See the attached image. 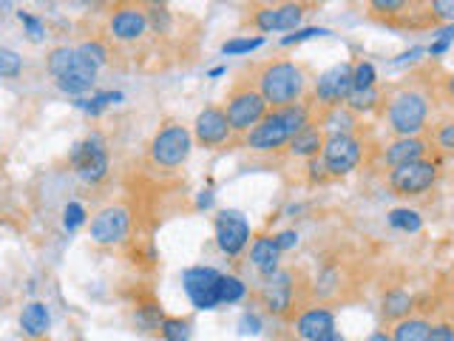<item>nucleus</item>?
<instances>
[{
    "instance_id": "10",
    "label": "nucleus",
    "mask_w": 454,
    "mask_h": 341,
    "mask_svg": "<svg viewBox=\"0 0 454 341\" xmlns=\"http://www.w3.org/2000/svg\"><path fill=\"white\" fill-rule=\"evenodd\" d=\"M219 270L216 267H205L196 265L188 267L182 274V288L188 293L191 305L196 310H216L219 307Z\"/></svg>"
},
{
    "instance_id": "42",
    "label": "nucleus",
    "mask_w": 454,
    "mask_h": 341,
    "mask_svg": "<svg viewBox=\"0 0 454 341\" xmlns=\"http://www.w3.org/2000/svg\"><path fill=\"white\" fill-rule=\"evenodd\" d=\"M326 35H330V28H318V26L295 28V35L281 37V46H295V43H304V40H312V37H326Z\"/></svg>"
},
{
    "instance_id": "24",
    "label": "nucleus",
    "mask_w": 454,
    "mask_h": 341,
    "mask_svg": "<svg viewBox=\"0 0 454 341\" xmlns=\"http://www.w3.org/2000/svg\"><path fill=\"white\" fill-rule=\"evenodd\" d=\"M429 321L420 316H406L401 321H395L392 341H429Z\"/></svg>"
},
{
    "instance_id": "2",
    "label": "nucleus",
    "mask_w": 454,
    "mask_h": 341,
    "mask_svg": "<svg viewBox=\"0 0 454 341\" xmlns=\"http://www.w3.org/2000/svg\"><path fill=\"white\" fill-rule=\"evenodd\" d=\"M255 85H259L262 97L267 99L270 108H284L295 106L304 99L307 91V71L295 60H270L259 68L255 75Z\"/></svg>"
},
{
    "instance_id": "6",
    "label": "nucleus",
    "mask_w": 454,
    "mask_h": 341,
    "mask_svg": "<svg viewBox=\"0 0 454 341\" xmlns=\"http://www.w3.org/2000/svg\"><path fill=\"white\" fill-rule=\"evenodd\" d=\"M364 160V142L349 131H333L324 139L321 165L326 177H347Z\"/></svg>"
},
{
    "instance_id": "25",
    "label": "nucleus",
    "mask_w": 454,
    "mask_h": 341,
    "mask_svg": "<svg viewBox=\"0 0 454 341\" xmlns=\"http://www.w3.org/2000/svg\"><path fill=\"white\" fill-rule=\"evenodd\" d=\"M380 103V91L378 85H369V89H352L344 99V106L352 111V114H369L375 111Z\"/></svg>"
},
{
    "instance_id": "4",
    "label": "nucleus",
    "mask_w": 454,
    "mask_h": 341,
    "mask_svg": "<svg viewBox=\"0 0 454 341\" xmlns=\"http://www.w3.org/2000/svg\"><path fill=\"white\" fill-rule=\"evenodd\" d=\"M387 123L397 137H418L429 123V97L418 89H401L387 103Z\"/></svg>"
},
{
    "instance_id": "35",
    "label": "nucleus",
    "mask_w": 454,
    "mask_h": 341,
    "mask_svg": "<svg viewBox=\"0 0 454 341\" xmlns=\"http://www.w3.org/2000/svg\"><path fill=\"white\" fill-rule=\"evenodd\" d=\"M262 46H264L262 35H255V37H233V40L222 43V54H250V52L262 49Z\"/></svg>"
},
{
    "instance_id": "38",
    "label": "nucleus",
    "mask_w": 454,
    "mask_h": 341,
    "mask_svg": "<svg viewBox=\"0 0 454 341\" xmlns=\"http://www.w3.org/2000/svg\"><path fill=\"white\" fill-rule=\"evenodd\" d=\"M375 85V66L369 60L352 63V89H369Z\"/></svg>"
},
{
    "instance_id": "33",
    "label": "nucleus",
    "mask_w": 454,
    "mask_h": 341,
    "mask_svg": "<svg viewBox=\"0 0 454 341\" xmlns=\"http://www.w3.org/2000/svg\"><path fill=\"white\" fill-rule=\"evenodd\" d=\"M162 319H165L162 305L145 302V305H139V307H137V324H139V327H145V330H160Z\"/></svg>"
},
{
    "instance_id": "21",
    "label": "nucleus",
    "mask_w": 454,
    "mask_h": 341,
    "mask_svg": "<svg viewBox=\"0 0 454 341\" xmlns=\"http://www.w3.org/2000/svg\"><path fill=\"white\" fill-rule=\"evenodd\" d=\"M20 327H23V333L32 338V341L46 338L49 327H51V313H49V307L43 305V302H28L23 307V313H20Z\"/></svg>"
},
{
    "instance_id": "7",
    "label": "nucleus",
    "mask_w": 454,
    "mask_h": 341,
    "mask_svg": "<svg viewBox=\"0 0 454 341\" xmlns=\"http://www.w3.org/2000/svg\"><path fill=\"white\" fill-rule=\"evenodd\" d=\"M71 168H74V174L89 182V185H99L106 177H108V148H106V139L99 134H89L85 139H80L74 148H71V156H68Z\"/></svg>"
},
{
    "instance_id": "52",
    "label": "nucleus",
    "mask_w": 454,
    "mask_h": 341,
    "mask_svg": "<svg viewBox=\"0 0 454 341\" xmlns=\"http://www.w3.org/2000/svg\"><path fill=\"white\" fill-rule=\"evenodd\" d=\"M9 6V0H0V9H6Z\"/></svg>"
},
{
    "instance_id": "19",
    "label": "nucleus",
    "mask_w": 454,
    "mask_h": 341,
    "mask_svg": "<svg viewBox=\"0 0 454 341\" xmlns=\"http://www.w3.org/2000/svg\"><path fill=\"white\" fill-rule=\"evenodd\" d=\"M330 330H335V313L326 307H307L301 316L295 319V333L307 341H316L318 336Z\"/></svg>"
},
{
    "instance_id": "13",
    "label": "nucleus",
    "mask_w": 454,
    "mask_h": 341,
    "mask_svg": "<svg viewBox=\"0 0 454 341\" xmlns=\"http://www.w3.org/2000/svg\"><path fill=\"white\" fill-rule=\"evenodd\" d=\"M213 231H216L219 250L227 256H239L250 242V225L245 219V213H239L233 208L216 213V219H213Z\"/></svg>"
},
{
    "instance_id": "41",
    "label": "nucleus",
    "mask_w": 454,
    "mask_h": 341,
    "mask_svg": "<svg viewBox=\"0 0 454 341\" xmlns=\"http://www.w3.org/2000/svg\"><path fill=\"white\" fill-rule=\"evenodd\" d=\"M426 4L437 23H454V0H426Z\"/></svg>"
},
{
    "instance_id": "50",
    "label": "nucleus",
    "mask_w": 454,
    "mask_h": 341,
    "mask_svg": "<svg viewBox=\"0 0 454 341\" xmlns=\"http://www.w3.org/2000/svg\"><path fill=\"white\" fill-rule=\"evenodd\" d=\"M366 341H392V333H383V330H378V333H372Z\"/></svg>"
},
{
    "instance_id": "14",
    "label": "nucleus",
    "mask_w": 454,
    "mask_h": 341,
    "mask_svg": "<svg viewBox=\"0 0 454 341\" xmlns=\"http://www.w3.org/2000/svg\"><path fill=\"white\" fill-rule=\"evenodd\" d=\"M233 137V128L227 123V114L222 106H207L196 114L193 123V142L202 148H222Z\"/></svg>"
},
{
    "instance_id": "43",
    "label": "nucleus",
    "mask_w": 454,
    "mask_h": 341,
    "mask_svg": "<svg viewBox=\"0 0 454 341\" xmlns=\"http://www.w3.org/2000/svg\"><path fill=\"white\" fill-rule=\"evenodd\" d=\"M85 208L80 202H68L66 210H63V225H66V231H77L80 225H85Z\"/></svg>"
},
{
    "instance_id": "5",
    "label": "nucleus",
    "mask_w": 454,
    "mask_h": 341,
    "mask_svg": "<svg viewBox=\"0 0 454 341\" xmlns=\"http://www.w3.org/2000/svg\"><path fill=\"white\" fill-rule=\"evenodd\" d=\"M224 114H227V123H231L233 134H247L250 128H255L262 123V117L270 111L267 99L262 97L259 85H255V80L250 83H236L231 94L224 97Z\"/></svg>"
},
{
    "instance_id": "8",
    "label": "nucleus",
    "mask_w": 454,
    "mask_h": 341,
    "mask_svg": "<svg viewBox=\"0 0 454 341\" xmlns=\"http://www.w3.org/2000/svg\"><path fill=\"white\" fill-rule=\"evenodd\" d=\"M307 14V6L298 4V0H278V4H264L259 9L250 12L247 23L255 32L270 35V32H295L301 26Z\"/></svg>"
},
{
    "instance_id": "1",
    "label": "nucleus",
    "mask_w": 454,
    "mask_h": 341,
    "mask_svg": "<svg viewBox=\"0 0 454 341\" xmlns=\"http://www.w3.org/2000/svg\"><path fill=\"white\" fill-rule=\"evenodd\" d=\"M309 123H312V114H309V106H304V103L270 108L262 117V123L247 131L245 146L259 154L278 151L284 146H290V139Z\"/></svg>"
},
{
    "instance_id": "11",
    "label": "nucleus",
    "mask_w": 454,
    "mask_h": 341,
    "mask_svg": "<svg viewBox=\"0 0 454 341\" xmlns=\"http://www.w3.org/2000/svg\"><path fill=\"white\" fill-rule=\"evenodd\" d=\"M91 242L99 248H114L125 242L128 231H131V210L125 205H108L91 219Z\"/></svg>"
},
{
    "instance_id": "53",
    "label": "nucleus",
    "mask_w": 454,
    "mask_h": 341,
    "mask_svg": "<svg viewBox=\"0 0 454 341\" xmlns=\"http://www.w3.org/2000/svg\"><path fill=\"white\" fill-rule=\"evenodd\" d=\"M80 4H97V0H80Z\"/></svg>"
},
{
    "instance_id": "44",
    "label": "nucleus",
    "mask_w": 454,
    "mask_h": 341,
    "mask_svg": "<svg viewBox=\"0 0 454 341\" xmlns=\"http://www.w3.org/2000/svg\"><path fill=\"white\" fill-rule=\"evenodd\" d=\"M429 341H454V324L440 321L429 327Z\"/></svg>"
},
{
    "instance_id": "37",
    "label": "nucleus",
    "mask_w": 454,
    "mask_h": 341,
    "mask_svg": "<svg viewBox=\"0 0 454 341\" xmlns=\"http://www.w3.org/2000/svg\"><path fill=\"white\" fill-rule=\"evenodd\" d=\"M148 28H153L156 35H168L170 26H174V18H170L168 6H148Z\"/></svg>"
},
{
    "instance_id": "30",
    "label": "nucleus",
    "mask_w": 454,
    "mask_h": 341,
    "mask_svg": "<svg viewBox=\"0 0 454 341\" xmlns=\"http://www.w3.org/2000/svg\"><path fill=\"white\" fill-rule=\"evenodd\" d=\"M389 225L395 231H403V234H418L423 227V219L418 210H409V208H395L389 213Z\"/></svg>"
},
{
    "instance_id": "39",
    "label": "nucleus",
    "mask_w": 454,
    "mask_h": 341,
    "mask_svg": "<svg viewBox=\"0 0 454 341\" xmlns=\"http://www.w3.org/2000/svg\"><path fill=\"white\" fill-rule=\"evenodd\" d=\"M18 20L23 23L26 28V35L32 43H40L43 37H46V23H43L40 18H35L32 12H18Z\"/></svg>"
},
{
    "instance_id": "32",
    "label": "nucleus",
    "mask_w": 454,
    "mask_h": 341,
    "mask_svg": "<svg viewBox=\"0 0 454 341\" xmlns=\"http://www.w3.org/2000/svg\"><path fill=\"white\" fill-rule=\"evenodd\" d=\"M20 75H23V57L9 46H0V80H14Z\"/></svg>"
},
{
    "instance_id": "26",
    "label": "nucleus",
    "mask_w": 454,
    "mask_h": 341,
    "mask_svg": "<svg viewBox=\"0 0 454 341\" xmlns=\"http://www.w3.org/2000/svg\"><path fill=\"white\" fill-rule=\"evenodd\" d=\"M366 4L375 18L392 23L395 18H406L409 9L415 6V0H366Z\"/></svg>"
},
{
    "instance_id": "20",
    "label": "nucleus",
    "mask_w": 454,
    "mask_h": 341,
    "mask_svg": "<svg viewBox=\"0 0 454 341\" xmlns=\"http://www.w3.org/2000/svg\"><path fill=\"white\" fill-rule=\"evenodd\" d=\"M278 259H281V248H278L276 236H259V239L253 242L250 262H253V267L259 270L264 279L273 276L276 270H278Z\"/></svg>"
},
{
    "instance_id": "34",
    "label": "nucleus",
    "mask_w": 454,
    "mask_h": 341,
    "mask_svg": "<svg viewBox=\"0 0 454 341\" xmlns=\"http://www.w3.org/2000/svg\"><path fill=\"white\" fill-rule=\"evenodd\" d=\"M77 52H80L82 60H89L94 68H99V66H106V63H108V46H106L103 40H89V43H82V46H77Z\"/></svg>"
},
{
    "instance_id": "45",
    "label": "nucleus",
    "mask_w": 454,
    "mask_h": 341,
    "mask_svg": "<svg viewBox=\"0 0 454 341\" xmlns=\"http://www.w3.org/2000/svg\"><path fill=\"white\" fill-rule=\"evenodd\" d=\"M241 333H250V336L262 333V321H259V316H250V313H245V316H241Z\"/></svg>"
},
{
    "instance_id": "51",
    "label": "nucleus",
    "mask_w": 454,
    "mask_h": 341,
    "mask_svg": "<svg viewBox=\"0 0 454 341\" xmlns=\"http://www.w3.org/2000/svg\"><path fill=\"white\" fill-rule=\"evenodd\" d=\"M137 4H145V6H168L170 0H137Z\"/></svg>"
},
{
    "instance_id": "3",
    "label": "nucleus",
    "mask_w": 454,
    "mask_h": 341,
    "mask_svg": "<svg viewBox=\"0 0 454 341\" xmlns=\"http://www.w3.org/2000/svg\"><path fill=\"white\" fill-rule=\"evenodd\" d=\"M191 151H193V134L188 131V125L168 120L156 128V134L148 142V165L153 170H160V174H170V170L188 163Z\"/></svg>"
},
{
    "instance_id": "28",
    "label": "nucleus",
    "mask_w": 454,
    "mask_h": 341,
    "mask_svg": "<svg viewBox=\"0 0 454 341\" xmlns=\"http://www.w3.org/2000/svg\"><path fill=\"white\" fill-rule=\"evenodd\" d=\"M247 296V284L239 276H219V305H236Z\"/></svg>"
},
{
    "instance_id": "40",
    "label": "nucleus",
    "mask_w": 454,
    "mask_h": 341,
    "mask_svg": "<svg viewBox=\"0 0 454 341\" xmlns=\"http://www.w3.org/2000/svg\"><path fill=\"white\" fill-rule=\"evenodd\" d=\"M451 43H454V23H446V26L434 35L432 46L426 49V52H429L432 57H440V54H446V52H449Z\"/></svg>"
},
{
    "instance_id": "23",
    "label": "nucleus",
    "mask_w": 454,
    "mask_h": 341,
    "mask_svg": "<svg viewBox=\"0 0 454 341\" xmlns=\"http://www.w3.org/2000/svg\"><path fill=\"white\" fill-rule=\"evenodd\" d=\"M411 305H415V298H411L406 290H389L380 302V313L387 321H401V319L411 316Z\"/></svg>"
},
{
    "instance_id": "27",
    "label": "nucleus",
    "mask_w": 454,
    "mask_h": 341,
    "mask_svg": "<svg viewBox=\"0 0 454 341\" xmlns=\"http://www.w3.org/2000/svg\"><path fill=\"white\" fill-rule=\"evenodd\" d=\"M74 63H77V49H71V46H57V49L49 52L46 68H49V75H51V77H60L63 71H68Z\"/></svg>"
},
{
    "instance_id": "47",
    "label": "nucleus",
    "mask_w": 454,
    "mask_h": 341,
    "mask_svg": "<svg viewBox=\"0 0 454 341\" xmlns=\"http://www.w3.org/2000/svg\"><path fill=\"white\" fill-rule=\"evenodd\" d=\"M423 54H426V49L415 46V49H411V52H406V54H401V57H397V60H395V66H406V63H415V60H420Z\"/></svg>"
},
{
    "instance_id": "15",
    "label": "nucleus",
    "mask_w": 454,
    "mask_h": 341,
    "mask_svg": "<svg viewBox=\"0 0 454 341\" xmlns=\"http://www.w3.org/2000/svg\"><path fill=\"white\" fill-rule=\"evenodd\" d=\"M262 305L276 313V316H290L298 310V296H295V274L293 270H276L273 276H267V284L262 288Z\"/></svg>"
},
{
    "instance_id": "29",
    "label": "nucleus",
    "mask_w": 454,
    "mask_h": 341,
    "mask_svg": "<svg viewBox=\"0 0 454 341\" xmlns=\"http://www.w3.org/2000/svg\"><path fill=\"white\" fill-rule=\"evenodd\" d=\"M122 94L120 91H99V94H91L89 99L85 97H77V108H82L85 114H91V117H97V114H103L111 103H120Z\"/></svg>"
},
{
    "instance_id": "9",
    "label": "nucleus",
    "mask_w": 454,
    "mask_h": 341,
    "mask_svg": "<svg viewBox=\"0 0 454 341\" xmlns=\"http://www.w3.org/2000/svg\"><path fill=\"white\" fill-rule=\"evenodd\" d=\"M437 182V165L432 160H415L406 165L389 168V188L397 196H420Z\"/></svg>"
},
{
    "instance_id": "22",
    "label": "nucleus",
    "mask_w": 454,
    "mask_h": 341,
    "mask_svg": "<svg viewBox=\"0 0 454 341\" xmlns=\"http://www.w3.org/2000/svg\"><path fill=\"white\" fill-rule=\"evenodd\" d=\"M324 131L318 128V123H309L304 125L301 131H298L293 139H290V154L293 156H304V160H316L321 156V148H324Z\"/></svg>"
},
{
    "instance_id": "49",
    "label": "nucleus",
    "mask_w": 454,
    "mask_h": 341,
    "mask_svg": "<svg viewBox=\"0 0 454 341\" xmlns=\"http://www.w3.org/2000/svg\"><path fill=\"white\" fill-rule=\"evenodd\" d=\"M443 89H446V97L454 99V75H449V77L443 80Z\"/></svg>"
},
{
    "instance_id": "54",
    "label": "nucleus",
    "mask_w": 454,
    "mask_h": 341,
    "mask_svg": "<svg viewBox=\"0 0 454 341\" xmlns=\"http://www.w3.org/2000/svg\"><path fill=\"white\" fill-rule=\"evenodd\" d=\"M312 4H324V0H312Z\"/></svg>"
},
{
    "instance_id": "48",
    "label": "nucleus",
    "mask_w": 454,
    "mask_h": 341,
    "mask_svg": "<svg viewBox=\"0 0 454 341\" xmlns=\"http://www.w3.org/2000/svg\"><path fill=\"white\" fill-rule=\"evenodd\" d=\"M316 341H347L344 336H340L338 330H330V333H324V336H318Z\"/></svg>"
},
{
    "instance_id": "46",
    "label": "nucleus",
    "mask_w": 454,
    "mask_h": 341,
    "mask_svg": "<svg viewBox=\"0 0 454 341\" xmlns=\"http://www.w3.org/2000/svg\"><path fill=\"white\" fill-rule=\"evenodd\" d=\"M276 242H278V248L284 253V250H290V248L298 245V234L295 231H281V234H276Z\"/></svg>"
},
{
    "instance_id": "12",
    "label": "nucleus",
    "mask_w": 454,
    "mask_h": 341,
    "mask_svg": "<svg viewBox=\"0 0 454 341\" xmlns=\"http://www.w3.org/2000/svg\"><path fill=\"white\" fill-rule=\"evenodd\" d=\"M349 91H352V63H338L333 68H326L316 80L312 99H316V106H321L324 111H330V108L344 106Z\"/></svg>"
},
{
    "instance_id": "16",
    "label": "nucleus",
    "mask_w": 454,
    "mask_h": 341,
    "mask_svg": "<svg viewBox=\"0 0 454 341\" xmlns=\"http://www.w3.org/2000/svg\"><path fill=\"white\" fill-rule=\"evenodd\" d=\"M148 32V12L142 4H122L111 12L108 35L120 43H137Z\"/></svg>"
},
{
    "instance_id": "31",
    "label": "nucleus",
    "mask_w": 454,
    "mask_h": 341,
    "mask_svg": "<svg viewBox=\"0 0 454 341\" xmlns=\"http://www.w3.org/2000/svg\"><path fill=\"white\" fill-rule=\"evenodd\" d=\"M160 336L165 341H191V321L176 319V316H165L160 324Z\"/></svg>"
},
{
    "instance_id": "55",
    "label": "nucleus",
    "mask_w": 454,
    "mask_h": 341,
    "mask_svg": "<svg viewBox=\"0 0 454 341\" xmlns=\"http://www.w3.org/2000/svg\"><path fill=\"white\" fill-rule=\"evenodd\" d=\"M451 282H454V274H451Z\"/></svg>"
},
{
    "instance_id": "17",
    "label": "nucleus",
    "mask_w": 454,
    "mask_h": 341,
    "mask_svg": "<svg viewBox=\"0 0 454 341\" xmlns=\"http://www.w3.org/2000/svg\"><path fill=\"white\" fill-rule=\"evenodd\" d=\"M432 151V139L426 137H397L392 146L383 148V163L389 168L397 165H406V163H415V160H426V154Z\"/></svg>"
},
{
    "instance_id": "18",
    "label": "nucleus",
    "mask_w": 454,
    "mask_h": 341,
    "mask_svg": "<svg viewBox=\"0 0 454 341\" xmlns=\"http://www.w3.org/2000/svg\"><path fill=\"white\" fill-rule=\"evenodd\" d=\"M54 83H57V89H60L63 94H68V97H82V94H89L94 89L97 68L89 60H82L80 52H77V63L71 66L68 71H63L60 77H54Z\"/></svg>"
},
{
    "instance_id": "36",
    "label": "nucleus",
    "mask_w": 454,
    "mask_h": 341,
    "mask_svg": "<svg viewBox=\"0 0 454 341\" xmlns=\"http://www.w3.org/2000/svg\"><path fill=\"white\" fill-rule=\"evenodd\" d=\"M432 146H437L440 151L446 154H454V120H446V123H437V128L432 131Z\"/></svg>"
}]
</instances>
